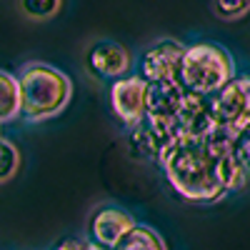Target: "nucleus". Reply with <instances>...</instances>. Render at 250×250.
Returning <instances> with one entry per match:
<instances>
[{"label": "nucleus", "instance_id": "nucleus-1", "mask_svg": "<svg viewBox=\"0 0 250 250\" xmlns=\"http://www.w3.org/2000/svg\"><path fill=\"white\" fill-rule=\"evenodd\" d=\"M235 133L215 128L203 138L178 135L160 155V168L173 190L198 205H210L223 200L228 193L218 175V160L225 150H233Z\"/></svg>", "mask_w": 250, "mask_h": 250}, {"label": "nucleus", "instance_id": "nucleus-2", "mask_svg": "<svg viewBox=\"0 0 250 250\" xmlns=\"http://www.w3.org/2000/svg\"><path fill=\"white\" fill-rule=\"evenodd\" d=\"M20 118L28 123H43L58 118L73 100L70 78L48 62H25L18 70Z\"/></svg>", "mask_w": 250, "mask_h": 250}, {"label": "nucleus", "instance_id": "nucleus-3", "mask_svg": "<svg viewBox=\"0 0 250 250\" xmlns=\"http://www.w3.org/2000/svg\"><path fill=\"white\" fill-rule=\"evenodd\" d=\"M233 78H235V60L223 45L218 43L185 45L178 83L188 93L213 95Z\"/></svg>", "mask_w": 250, "mask_h": 250}, {"label": "nucleus", "instance_id": "nucleus-4", "mask_svg": "<svg viewBox=\"0 0 250 250\" xmlns=\"http://www.w3.org/2000/svg\"><path fill=\"white\" fill-rule=\"evenodd\" d=\"M110 108L125 128H135L148 113V80L140 73L123 75L110 83Z\"/></svg>", "mask_w": 250, "mask_h": 250}, {"label": "nucleus", "instance_id": "nucleus-5", "mask_svg": "<svg viewBox=\"0 0 250 250\" xmlns=\"http://www.w3.org/2000/svg\"><path fill=\"white\" fill-rule=\"evenodd\" d=\"M208 98H210V115H213L215 128H228V130L238 133L243 125L250 123L248 95H245L240 78H233L230 83H225L220 90H215Z\"/></svg>", "mask_w": 250, "mask_h": 250}, {"label": "nucleus", "instance_id": "nucleus-6", "mask_svg": "<svg viewBox=\"0 0 250 250\" xmlns=\"http://www.w3.org/2000/svg\"><path fill=\"white\" fill-rule=\"evenodd\" d=\"M185 55V45L178 40H158L140 58V75L148 83L178 80L180 62Z\"/></svg>", "mask_w": 250, "mask_h": 250}, {"label": "nucleus", "instance_id": "nucleus-7", "mask_svg": "<svg viewBox=\"0 0 250 250\" xmlns=\"http://www.w3.org/2000/svg\"><path fill=\"white\" fill-rule=\"evenodd\" d=\"M133 225H135V218L125 208L103 205L90 218V240L105 248H115Z\"/></svg>", "mask_w": 250, "mask_h": 250}, {"label": "nucleus", "instance_id": "nucleus-8", "mask_svg": "<svg viewBox=\"0 0 250 250\" xmlns=\"http://www.w3.org/2000/svg\"><path fill=\"white\" fill-rule=\"evenodd\" d=\"M210 130H213L210 98L185 90V95L180 100V108H178V135L203 138Z\"/></svg>", "mask_w": 250, "mask_h": 250}, {"label": "nucleus", "instance_id": "nucleus-9", "mask_svg": "<svg viewBox=\"0 0 250 250\" xmlns=\"http://www.w3.org/2000/svg\"><path fill=\"white\" fill-rule=\"evenodd\" d=\"M88 65L93 68V73L98 78L105 80H118L123 75L130 73L133 58L125 50L120 43H113V40H103V43H95L88 53Z\"/></svg>", "mask_w": 250, "mask_h": 250}, {"label": "nucleus", "instance_id": "nucleus-10", "mask_svg": "<svg viewBox=\"0 0 250 250\" xmlns=\"http://www.w3.org/2000/svg\"><path fill=\"white\" fill-rule=\"evenodd\" d=\"M130 148H133V153L138 158L160 163V155H163V150L168 148V145L158 138V133L148 125V120H143V123L135 125V128H130Z\"/></svg>", "mask_w": 250, "mask_h": 250}, {"label": "nucleus", "instance_id": "nucleus-11", "mask_svg": "<svg viewBox=\"0 0 250 250\" xmlns=\"http://www.w3.org/2000/svg\"><path fill=\"white\" fill-rule=\"evenodd\" d=\"M113 250H168V248H165V240L160 238L158 230H153L150 225L135 223Z\"/></svg>", "mask_w": 250, "mask_h": 250}, {"label": "nucleus", "instance_id": "nucleus-12", "mask_svg": "<svg viewBox=\"0 0 250 250\" xmlns=\"http://www.w3.org/2000/svg\"><path fill=\"white\" fill-rule=\"evenodd\" d=\"M20 118V88L18 75L0 70V123H10Z\"/></svg>", "mask_w": 250, "mask_h": 250}, {"label": "nucleus", "instance_id": "nucleus-13", "mask_svg": "<svg viewBox=\"0 0 250 250\" xmlns=\"http://www.w3.org/2000/svg\"><path fill=\"white\" fill-rule=\"evenodd\" d=\"M18 168H20V150L15 148V143L0 135V183H8L10 178H15Z\"/></svg>", "mask_w": 250, "mask_h": 250}, {"label": "nucleus", "instance_id": "nucleus-14", "mask_svg": "<svg viewBox=\"0 0 250 250\" xmlns=\"http://www.w3.org/2000/svg\"><path fill=\"white\" fill-rule=\"evenodd\" d=\"M62 5V0H20V8L23 13L33 20H48L53 18Z\"/></svg>", "mask_w": 250, "mask_h": 250}, {"label": "nucleus", "instance_id": "nucleus-15", "mask_svg": "<svg viewBox=\"0 0 250 250\" xmlns=\"http://www.w3.org/2000/svg\"><path fill=\"white\" fill-rule=\"evenodd\" d=\"M213 8L223 20H238V18L248 15L250 0H213Z\"/></svg>", "mask_w": 250, "mask_h": 250}, {"label": "nucleus", "instance_id": "nucleus-16", "mask_svg": "<svg viewBox=\"0 0 250 250\" xmlns=\"http://www.w3.org/2000/svg\"><path fill=\"white\" fill-rule=\"evenodd\" d=\"M233 150H235V155L240 158V163L245 165L248 173H250V123H248V125H243V128L235 133Z\"/></svg>", "mask_w": 250, "mask_h": 250}, {"label": "nucleus", "instance_id": "nucleus-17", "mask_svg": "<svg viewBox=\"0 0 250 250\" xmlns=\"http://www.w3.org/2000/svg\"><path fill=\"white\" fill-rule=\"evenodd\" d=\"M85 248H88V243H83L78 238H65V240H60L53 250H85Z\"/></svg>", "mask_w": 250, "mask_h": 250}, {"label": "nucleus", "instance_id": "nucleus-18", "mask_svg": "<svg viewBox=\"0 0 250 250\" xmlns=\"http://www.w3.org/2000/svg\"><path fill=\"white\" fill-rule=\"evenodd\" d=\"M85 250H113V248H105V245H98V243H93V240H90Z\"/></svg>", "mask_w": 250, "mask_h": 250}, {"label": "nucleus", "instance_id": "nucleus-19", "mask_svg": "<svg viewBox=\"0 0 250 250\" xmlns=\"http://www.w3.org/2000/svg\"><path fill=\"white\" fill-rule=\"evenodd\" d=\"M0 128H3V123H0Z\"/></svg>", "mask_w": 250, "mask_h": 250}]
</instances>
